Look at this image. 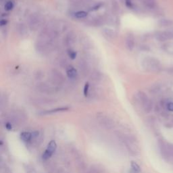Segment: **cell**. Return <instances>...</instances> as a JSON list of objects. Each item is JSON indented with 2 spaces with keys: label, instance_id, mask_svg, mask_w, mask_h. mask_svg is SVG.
Wrapping results in <instances>:
<instances>
[{
  "label": "cell",
  "instance_id": "cell-5",
  "mask_svg": "<svg viewBox=\"0 0 173 173\" xmlns=\"http://www.w3.org/2000/svg\"><path fill=\"white\" fill-rule=\"evenodd\" d=\"M72 151V155L74 156V159L77 163L79 170L81 171H85V164L83 158H82V155L77 150H73Z\"/></svg>",
  "mask_w": 173,
  "mask_h": 173
},
{
  "label": "cell",
  "instance_id": "cell-10",
  "mask_svg": "<svg viewBox=\"0 0 173 173\" xmlns=\"http://www.w3.org/2000/svg\"><path fill=\"white\" fill-rule=\"evenodd\" d=\"M104 170L102 167L98 165H93L90 167L89 169L85 172V173H103Z\"/></svg>",
  "mask_w": 173,
  "mask_h": 173
},
{
  "label": "cell",
  "instance_id": "cell-4",
  "mask_svg": "<svg viewBox=\"0 0 173 173\" xmlns=\"http://www.w3.org/2000/svg\"><path fill=\"white\" fill-rule=\"evenodd\" d=\"M97 120L99 125L106 129H112L115 127V122L110 117L102 113H99L97 115Z\"/></svg>",
  "mask_w": 173,
  "mask_h": 173
},
{
  "label": "cell",
  "instance_id": "cell-24",
  "mask_svg": "<svg viewBox=\"0 0 173 173\" xmlns=\"http://www.w3.org/2000/svg\"><path fill=\"white\" fill-rule=\"evenodd\" d=\"M89 90V82H86L84 86V89H83V94L85 97L88 95Z\"/></svg>",
  "mask_w": 173,
  "mask_h": 173
},
{
  "label": "cell",
  "instance_id": "cell-19",
  "mask_svg": "<svg viewBox=\"0 0 173 173\" xmlns=\"http://www.w3.org/2000/svg\"><path fill=\"white\" fill-rule=\"evenodd\" d=\"M131 167H132V169L135 171L137 173H139L141 172V168L139 167V165L137 164L135 162L132 161L131 163Z\"/></svg>",
  "mask_w": 173,
  "mask_h": 173
},
{
  "label": "cell",
  "instance_id": "cell-8",
  "mask_svg": "<svg viewBox=\"0 0 173 173\" xmlns=\"http://www.w3.org/2000/svg\"><path fill=\"white\" fill-rule=\"evenodd\" d=\"M42 18L39 15H32L29 20L30 27L33 30H36L41 26Z\"/></svg>",
  "mask_w": 173,
  "mask_h": 173
},
{
  "label": "cell",
  "instance_id": "cell-7",
  "mask_svg": "<svg viewBox=\"0 0 173 173\" xmlns=\"http://www.w3.org/2000/svg\"><path fill=\"white\" fill-rule=\"evenodd\" d=\"M158 146H159V150H160L162 156L163 157L164 159H166L167 160H171V158L168 153L167 143L165 142V141L163 140H159L158 141Z\"/></svg>",
  "mask_w": 173,
  "mask_h": 173
},
{
  "label": "cell",
  "instance_id": "cell-13",
  "mask_svg": "<svg viewBox=\"0 0 173 173\" xmlns=\"http://www.w3.org/2000/svg\"><path fill=\"white\" fill-rule=\"evenodd\" d=\"M143 3L150 9H153L156 6L155 0H143Z\"/></svg>",
  "mask_w": 173,
  "mask_h": 173
},
{
  "label": "cell",
  "instance_id": "cell-3",
  "mask_svg": "<svg viewBox=\"0 0 173 173\" xmlns=\"http://www.w3.org/2000/svg\"><path fill=\"white\" fill-rule=\"evenodd\" d=\"M143 65L145 69L151 72H158L160 70V62L158 59L152 57L145 58L143 62Z\"/></svg>",
  "mask_w": 173,
  "mask_h": 173
},
{
  "label": "cell",
  "instance_id": "cell-25",
  "mask_svg": "<svg viewBox=\"0 0 173 173\" xmlns=\"http://www.w3.org/2000/svg\"><path fill=\"white\" fill-rule=\"evenodd\" d=\"M68 56L70 57L72 60H74L77 57V52L73 50H69L68 51Z\"/></svg>",
  "mask_w": 173,
  "mask_h": 173
},
{
  "label": "cell",
  "instance_id": "cell-18",
  "mask_svg": "<svg viewBox=\"0 0 173 173\" xmlns=\"http://www.w3.org/2000/svg\"><path fill=\"white\" fill-rule=\"evenodd\" d=\"M88 15L87 12L85 11H78L74 14V16L77 18H83Z\"/></svg>",
  "mask_w": 173,
  "mask_h": 173
},
{
  "label": "cell",
  "instance_id": "cell-12",
  "mask_svg": "<svg viewBox=\"0 0 173 173\" xmlns=\"http://www.w3.org/2000/svg\"><path fill=\"white\" fill-rule=\"evenodd\" d=\"M68 77L70 79H74L77 77V71L74 68H69L66 72Z\"/></svg>",
  "mask_w": 173,
  "mask_h": 173
},
{
  "label": "cell",
  "instance_id": "cell-20",
  "mask_svg": "<svg viewBox=\"0 0 173 173\" xmlns=\"http://www.w3.org/2000/svg\"><path fill=\"white\" fill-rule=\"evenodd\" d=\"M52 78H53L54 81L60 82V80H62V76L61 75L60 72H54Z\"/></svg>",
  "mask_w": 173,
  "mask_h": 173
},
{
  "label": "cell",
  "instance_id": "cell-14",
  "mask_svg": "<svg viewBox=\"0 0 173 173\" xmlns=\"http://www.w3.org/2000/svg\"><path fill=\"white\" fill-rule=\"evenodd\" d=\"M56 148H57V144L56 143V141L52 140L50 141L49 144H48L47 150L49 151L51 154H53L55 152V151L56 150Z\"/></svg>",
  "mask_w": 173,
  "mask_h": 173
},
{
  "label": "cell",
  "instance_id": "cell-21",
  "mask_svg": "<svg viewBox=\"0 0 173 173\" xmlns=\"http://www.w3.org/2000/svg\"><path fill=\"white\" fill-rule=\"evenodd\" d=\"M53 154H51L50 152L49 151H47V150L45 151L44 153L43 154V155H42V158H43V160H49V158Z\"/></svg>",
  "mask_w": 173,
  "mask_h": 173
},
{
  "label": "cell",
  "instance_id": "cell-17",
  "mask_svg": "<svg viewBox=\"0 0 173 173\" xmlns=\"http://www.w3.org/2000/svg\"><path fill=\"white\" fill-rule=\"evenodd\" d=\"M31 133L29 132H23L20 134V139H21L24 141H29L31 140Z\"/></svg>",
  "mask_w": 173,
  "mask_h": 173
},
{
  "label": "cell",
  "instance_id": "cell-9",
  "mask_svg": "<svg viewBox=\"0 0 173 173\" xmlns=\"http://www.w3.org/2000/svg\"><path fill=\"white\" fill-rule=\"evenodd\" d=\"M126 47L129 51L133 50V49L135 47V38L133 34H128L127 38H126Z\"/></svg>",
  "mask_w": 173,
  "mask_h": 173
},
{
  "label": "cell",
  "instance_id": "cell-16",
  "mask_svg": "<svg viewBox=\"0 0 173 173\" xmlns=\"http://www.w3.org/2000/svg\"><path fill=\"white\" fill-rule=\"evenodd\" d=\"M103 34H105L106 37L109 38V39H113L115 36V31H113L112 30L109 29H105L103 30Z\"/></svg>",
  "mask_w": 173,
  "mask_h": 173
},
{
  "label": "cell",
  "instance_id": "cell-23",
  "mask_svg": "<svg viewBox=\"0 0 173 173\" xmlns=\"http://www.w3.org/2000/svg\"><path fill=\"white\" fill-rule=\"evenodd\" d=\"M14 8V3L12 2H8L5 5V10L7 11H10V10H12Z\"/></svg>",
  "mask_w": 173,
  "mask_h": 173
},
{
  "label": "cell",
  "instance_id": "cell-26",
  "mask_svg": "<svg viewBox=\"0 0 173 173\" xmlns=\"http://www.w3.org/2000/svg\"><path fill=\"white\" fill-rule=\"evenodd\" d=\"M125 3L128 8H132L133 7V4L132 1H131V0H125Z\"/></svg>",
  "mask_w": 173,
  "mask_h": 173
},
{
  "label": "cell",
  "instance_id": "cell-22",
  "mask_svg": "<svg viewBox=\"0 0 173 173\" xmlns=\"http://www.w3.org/2000/svg\"><path fill=\"white\" fill-rule=\"evenodd\" d=\"M167 147L169 155L171 159H173V144L172 143H167Z\"/></svg>",
  "mask_w": 173,
  "mask_h": 173
},
{
  "label": "cell",
  "instance_id": "cell-15",
  "mask_svg": "<svg viewBox=\"0 0 173 173\" xmlns=\"http://www.w3.org/2000/svg\"><path fill=\"white\" fill-rule=\"evenodd\" d=\"M161 26L163 27H170L173 25V22L169 19H162L159 22Z\"/></svg>",
  "mask_w": 173,
  "mask_h": 173
},
{
  "label": "cell",
  "instance_id": "cell-29",
  "mask_svg": "<svg viewBox=\"0 0 173 173\" xmlns=\"http://www.w3.org/2000/svg\"><path fill=\"white\" fill-rule=\"evenodd\" d=\"M7 23H8V21H7L6 20H2L1 21H0V25L4 26L6 25Z\"/></svg>",
  "mask_w": 173,
  "mask_h": 173
},
{
  "label": "cell",
  "instance_id": "cell-1",
  "mask_svg": "<svg viewBox=\"0 0 173 173\" xmlns=\"http://www.w3.org/2000/svg\"><path fill=\"white\" fill-rule=\"evenodd\" d=\"M122 139L124 143L125 144L127 150H129L131 154L136 155L139 154L140 149L139 143H138L137 139L133 136L123 135L122 136Z\"/></svg>",
  "mask_w": 173,
  "mask_h": 173
},
{
  "label": "cell",
  "instance_id": "cell-11",
  "mask_svg": "<svg viewBox=\"0 0 173 173\" xmlns=\"http://www.w3.org/2000/svg\"><path fill=\"white\" fill-rule=\"evenodd\" d=\"M68 110V108H67V107H62V108H55L53 110H47V111L43 112L42 114L43 115H51V114L66 111V110Z\"/></svg>",
  "mask_w": 173,
  "mask_h": 173
},
{
  "label": "cell",
  "instance_id": "cell-27",
  "mask_svg": "<svg viewBox=\"0 0 173 173\" xmlns=\"http://www.w3.org/2000/svg\"><path fill=\"white\" fill-rule=\"evenodd\" d=\"M69 37H70V38H69L68 39H67L66 42L68 44H72V43H73V41H74V36L72 35V34H69Z\"/></svg>",
  "mask_w": 173,
  "mask_h": 173
},
{
  "label": "cell",
  "instance_id": "cell-2",
  "mask_svg": "<svg viewBox=\"0 0 173 173\" xmlns=\"http://www.w3.org/2000/svg\"><path fill=\"white\" fill-rule=\"evenodd\" d=\"M137 98L139 103L142 106V108L145 113H150L153 108V103L151 99L148 98L147 95L142 91H139L137 93Z\"/></svg>",
  "mask_w": 173,
  "mask_h": 173
},
{
  "label": "cell",
  "instance_id": "cell-6",
  "mask_svg": "<svg viewBox=\"0 0 173 173\" xmlns=\"http://www.w3.org/2000/svg\"><path fill=\"white\" fill-rule=\"evenodd\" d=\"M155 39L160 42H164L173 38V32L171 30L162 31L155 34Z\"/></svg>",
  "mask_w": 173,
  "mask_h": 173
},
{
  "label": "cell",
  "instance_id": "cell-28",
  "mask_svg": "<svg viewBox=\"0 0 173 173\" xmlns=\"http://www.w3.org/2000/svg\"><path fill=\"white\" fill-rule=\"evenodd\" d=\"M6 129H8V130H11L12 129V124L11 123H6Z\"/></svg>",
  "mask_w": 173,
  "mask_h": 173
}]
</instances>
